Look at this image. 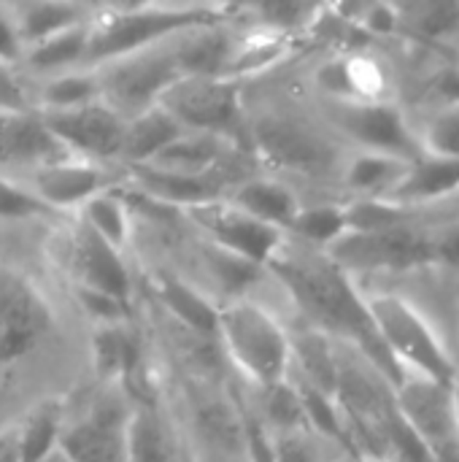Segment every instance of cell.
<instances>
[{"mask_svg":"<svg viewBox=\"0 0 459 462\" xmlns=\"http://www.w3.org/2000/svg\"><path fill=\"white\" fill-rule=\"evenodd\" d=\"M233 206H238L241 211H246L249 217L284 230L289 236V227L295 222V217L303 208V200L298 195V189L279 179V176H268V173H254L243 181H238L235 192L227 198Z\"/></svg>","mask_w":459,"mask_h":462,"instance_id":"cell-20","label":"cell"},{"mask_svg":"<svg viewBox=\"0 0 459 462\" xmlns=\"http://www.w3.org/2000/svg\"><path fill=\"white\" fill-rule=\"evenodd\" d=\"M419 157L459 162V100L406 103Z\"/></svg>","mask_w":459,"mask_h":462,"instance_id":"cell-21","label":"cell"},{"mask_svg":"<svg viewBox=\"0 0 459 462\" xmlns=\"http://www.w3.org/2000/svg\"><path fill=\"white\" fill-rule=\"evenodd\" d=\"M273 462H333L338 455L349 452L314 430H298L287 436H271Z\"/></svg>","mask_w":459,"mask_h":462,"instance_id":"cell-37","label":"cell"},{"mask_svg":"<svg viewBox=\"0 0 459 462\" xmlns=\"http://www.w3.org/2000/svg\"><path fill=\"white\" fill-rule=\"evenodd\" d=\"M360 457V455H357ZM360 462H384V460H376V457H360Z\"/></svg>","mask_w":459,"mask_h":462,"instance_id":"cell-46","label":"cell"},{"mask_svg":"<svg viewBox=\"0 0 459 462\" xmlns=\"http://www.w3.org/2000/svg\"><path fill=\"white\" fill-rule=\"evenodd\" d=\"M73 157L46 127L35 108L0 111V165L27 173Z\"/></svg>","mask_w":459,"mask_h":462,"instance_id":"cell-18","label":"cell"},{"mask_svg":"<svg viewBox=\"0 0 459 462\" xmlns=\"http://www.w3.org/2000/svg\"><path fill=\"white\" fill-rule=\"evenodd\" d=\"M151 287H154L162 309L170 314V319L179 322L187 333H195L203 338L216 336L219 306H214V300H208L197 287H192L189 282H184L173 273H154Z\"/></svg>","mask_w":459,"mask_h":462,"instance_id":"cell-26","label":"cell"},{"mask_svg":"<svg viewBox=\"0 0 459 462\" xmlns=\"http://www.w3.org/2000/svg\"><path fill=\"white\" fill-rule=\"evenodd\" d=\"M27 106V92L22 81L16 79V70L8 65H0V111H19Z\"/></svg>","mask_w":459,"mask_h":462,"instance_id":"cell-41","label":"cell"},{"mask_svg":"<svg viewBox=\"0 0 459 462\" xmlns=\"http://www.w3.org/2000/svg\"><path fill=\"white\" fill-rule=\"evenodd\" d=\"M65 406L57 398L32 406L16 425L19 462H49L57 455V444L65 428Z\"/></svg>","mask_w":459,"mask_h":462,"instance_id":"cell-31","label":"cell"},{"mask_svg":"<svg viewBox=\"0 0 459 462\" xmlns=\"http://www.w3.org/2000/svg\"><path fill=\"white\" fill-rule=\"evenodd\" d=\"M319 119L349 149L384 152L417 160L409 111L403 103H338L319 100Z\"/></svg>","mask_w":459,"mask_h":462,"instance_id":"cell-9","label":"cell"},{"mask_svg":"<svg viewBox=\"0 0 459 462\" xmlns=\"http://www.w3.org/2000/svg\"><path fill=\"white\" fill-rule=\"evenodd\" d=\"M181 214L197 227L200 236H206V241L211 246H216L238 260H246L257 268H268V263L279 254V249L287 241L284 230H276V227L249 217L246 211L233 206L227 198L192 206Z\"/></svg>","mask_w":459,"mask_h":462,"instance_id":"cell-13","label":"cell"},{"mask_svg":"<svg viewBox=\"0 0 459 462\" xmlns=\"http://www.w3.org/2000/svg\"><path fill=\"white\" fill-rule=\"evenodd\" d=\"M243 5L230 3H138V5H92L89 14V43L87 68H97L108 60L151 49L170 41L173 35L233 22Z\"/></svg>","mask_w":459,"mask_h":462,"instance_id":"cell-3","label":"cell"},{"mask_svg":"<svg viewBox=\"0 0 459 462\" xmlns=\"http://www.w3.org/2000/svg\"><path fill=\"white\" fill-rule=\"evenodd\" d=\"M414 160L384 154V152H363L349 149L338 173V200L344 203H371V200H392L409 176Z\"/></svg>","mask_w":459,"mask_h":462,"instance_id":"cell-17","label":"cell"},{"mask_svg":"<svg viewBox=\"0 0 459 462\" xmlns=\"http://www.w3.org/2000/svg\"><path fill=\"white\" fill-rule=\"evenodd\" d=\"M19 41L24 49L65 32L76 24L89 22L92 5L84 3H68V0H24V3H11Z\"/></svg>","mask_w":459,"mask_h":462,"instance_id":"cell-27","label":"cell"},{"mask_svg":"<svg viewBox=\"0 0 459 462\" xmlns=\"http://www.w3.org/2000/svg\"><path fill=\"white\" fill-rule=\"evenodd\" d=\"M106 165L68 157L43 168L30 171L27 189L54 214V211H78L89 198L108 189Z\"/></svg>","mask_w":459,"mask_h":462,"instance_id":"cell-16","label":"cell"},{"mask_svg":"<svg viewBox=\"0 0 459 462\" xmlns=\"http://www.w3.org/2000/svg\"><path fill=\"white\" fill-rule=\"evenodd\" d=\"M73 295L81 303V309L87 311V317L95 319V325H116V322L130 319V303H122L111 295L84 290V287H73Z\"/></svg>","mask_w":459,"mask_h":462,"instance_id":"cell-39","label":"cell"},{"mask_svg":"<svg viewBox=\"0 0 459 462\" xmlns=\"http://www.w3.org/2000/svg\"><path fill=\"white\" fill-rule=\"evenodd\" d=\"M54 311L30 276L0 265V368L32 355L51 333Z\"/></svg>","mask_w":459,"mask_h":462,"instance_id":"cell-12","label":"cell"},{"mask_svg":"<svg viewBox=\"0 0 459 462\" xmlns=\"http://www.w3.org/2000/svg\"><path fill=\"white\" fill-rule=\"evenodd\" d=\"M92 368L106 384H124L133 379L138 368V338L130 330V322L116 325H95L89 338Z\"/></svg>","mask_w":459,"mask_h":462,"instance_id":"cell-28","label":"cell"},{"mask_svg":"<svg viewBox=\"0 0 459 462\" xmlns=\"http://www.w3.org/2000/svg\"><path fill=\"white\" fill-rule=\"evenodd\" d=\"M92 70L97 76L100 100L108 103L124 119H133L141 111L157 106L162 92L181 76L168 41L143 51L108 60Z\"/></svg>","mask_w":459,"mask_h":462,"instance_id":"cell-8","label":"cell"},{"mask_svg":"<svg viewBox=\"0 0 459 462\" xmlns=\"http://www.w3.org/2000/svg\"><path fill=\"white\" fill-rule=\"evenodd\" d=\"M51 214L30 189L14 179L0 176V222H24Z\"/></svg>","mask_w":459,"mask_h":462,"instance_id":"cell-38","label":"cell"},{"mask_svg":"<svg viewBox=\"0 0 459 462\" xmlns=\"http://www.w3.org/2000/svg\"><path fill=\"white\" fill-rule=\"evenodd\" d=\"M130 409L114 390L97 398L76 422H65L57 455L62 462H124Z\"/></svg>","mask_w":459,"mask_h":462,"instance_id":"cell-15","label":"cell"},{"mask_svg":"<svg viewBox=\"0 0 459 462\" xmlns=\"http://www.w3.org/2000/svg\"><path fill=\"white\" fill-rule=\"evenodd\" d=\"M459 195V162L417 157L400 189L387 203L398 206H436Z\"/></svg>","mask_w":459,"mask_h":462,"instance_id":"cell-30","label":"cell"},{"mask_svg":"<svg viewBox=\"0 0 459 462\" xmlns=\"http://www.w3.org/2000/svg\"><path fill=\"white\" fill-rule=\"evenodd\" d=\"M92 100H100L97 76L92 68H76V70H65V73L43 79V84L38 89L35 111L38 114L70 111V108L87 106Z\"/></svg>","mask_w":459,"mask_h":462,"instance_id":"cell-34","label":"cell"},{"mask_svg":"<svg viewBox=\"0 0 459 462\" xmlns=\"http://www.w3.org/2000/svg\"><path fill=\"white\" fill-rule=\"evenodd\" d=\"M346 230H349V225H346V203L338 200V198H330V200L303 203L300 214L295 217V222L289 227V236L325 252Z\"/></svg>","mask_w":459,"mask_h":462,"instance_id":"cell-35","label":"cell"},{"mask_svg":"<svg viewBox=\"0 0 459 462\" xmlns=\"http://www.w3.org/2000/svg\"><path fill=\"white\" fill-rule=\"evenodd\" d=\"M181 133H187V130H184L165 108L151 106V108L141 111L138 116L127 119L119 160L127 162L130 168L146 165V162H151L162 149H168Z\"/></svg>","mask_w":459,"mask_h":462,"instance_id":"cell-29","label":"cell"},{"mask_svg":"<svg viewBox=\"0 0 459 462\" xmlns=\"http://www.w3.org/2000/svg\"><path fill=\"white\" fill-rule=\"evenodd\" d=\"M452 395H454V406H457V417H459V374H457V379L452 382Z\"/></svg>","mask_w":459,"mask_h":462,"instance_id":"cell-45","label":"cell"},{"mask_svg":"<svg viewBox=\"0 0 459 462\" xmlns=\"http://www.w3.org/2000/svg\"><path fill=\"white\" fill-rule=\"evenodd\" d=\"M87 43H89V22L76 24L65 32H57L22 54V65L41 76H57L65 70L87 68Z\"/></svg>","mask_w":459,"mask_h":462,"instance_id":"cell-33","label":"cell"},{"mask_svg":"<svg viewBox=\"0 0 459 462\" xmlns=\"http://www.w3.org/2000/svg\"><path fill=\"white\" fill-rule=\"evenodd\" d=\"M181 462H195V460H192V455H189V452H184V460Z\"/></svg>","mask_w":459,"mask_h":462,"instance_id":"cell-47","label":"cell"},{"mask_svg":"<svg viewBox=\"0 0 459 462\" xmlns=\"http://www.w3.org/2000/svg\"><path fill=\"white\" fill-rule=\"evenodd\" d=\"M319 100L406 103V79L390 49L365 46L327 54L311 73Z\"/></svg>","mask_w":459,"mask_h":462,"instance_id":"cell-6","label":"cell"},{"mask_svg":"<svg viewBox=\"0 0 459 462\" xmlns=\"http://www.w3.org/2000/svg\"><path fill=\"white\" fill-rule=\"evenodd\" d=\"M454 60H457V68H459V46H457V51H454Z\"/></svg>","mask_w":459,"mask_h":462,"instance_id":"cell-48","label":"cell"},{"mask_svg":"<svg viewBox=\"0 0 459 462\" xmlns=\"http://www.w3.org/2000/svg\"><path fill=\"white\" fill-rule=\"evenodd\" d=\"M254 149L271 168L308 181L338 184L349 146H344L322 119L292 114H265L252 127ZM338 192V189H335Z\"/></svg>","mask_w":459,"mask_h":462,"instance_id":"cell-5","label":"cell"},{"mask_svg":"<svg viewBox=\"0 0 459 462\" xmlns=\"http://www.w3.org/2000/svg\"><path fill=\"white\" fill-rule=\"evenodd\" d=\"M333 462H360V457H357V455H352V452H344V455H338Z\"/></svg>","mask_w":459,"mask_h":462,"instance_id":"cell-44","label":"cell"},{"mask_svg":"<svg viewBox=\"0 0 459 462\" xmlns=\"http://www.w3.org/2000/svg\"><path fill=\"white\" fill-rule=\"evenodd\" d=\"M41 119L54 133V138L78 160L106 165V162H116L122 154L127 119L119 116L103 100H92L70 111L41 114Z\"/></svg>","mask_w":459,"mask_h":462,"instance_id":"cell-14","label":"cell"},{"mask_svg":"<svg viewBox=\"0 0 459 462\" xmlns=\"http://www.w3.org/2000/svg\"><path fill=\"white\" fill-rule=\"evenodd\" d=\"M449 336H452V346H454V355H457V363H459V298H457V303H454V311H452Z\"/></svg>","mask_w":459,"mask_h":462,"instance_id":"cell-43","label":"cell"},{"mask_svg":"<svg viewBox=\"0 0 459 462\" xmlns=\"http://www.w3.org/2000/svg\"><path fill=\"white\" fill-rule=\"evenodd\" d=\"M371 317V325L387 357L400 374L425 376L452 384L459 363L446 330L438 319L395 284H357Z\"/></svg>","mask_w":459,"mask_h":462,"instance_id":"cell-2","label":"cell"},{"mask_svg":"<svg viewBox=\"0 0 459 462\" xmlns=\"http://www.w3.org/2000/svg\"><path fill=\"white\" fill-rule=\"evenodd\" d=\"M265 271L284 287L306 325L357 349L398 384V368L379 344L357 282L346 276L322 249L287 236L284 246Z\"/></svg>","mask_w":459,"mask_h":462,"instance_id":"cell-1","label":"cell"},{"mask_svg":"<svg viewBox=\"0 0 459 462\" xmlns=\"http://www.w3.org/2000/svg\"><path fill=\"white\" fill-rule=\"evenodd\" d=\"M187 133L233 138L241 122V84L214 76H179L157 100Z\"/></svg>","mask_w":459,"mask_h":462,"instance_id":"cell-11","label":"cell"},{"mask_svg":"<svg viewBox=\"0 0 459 462\" xmlns=\"http://www.w3.org/2000/svg\"><path fill=\"white\" fill-rule=\"evenodd\" d=\"M395 403L427 460L459 462V417L452 384L400 374Z\"/></svg>","mask_w":459,"mask_h":462,"instance_id":"cell-7","label":"cell"},{"mask_svg":"<svg viewBox=\"0 0 459 462\" xmlns=\"http://www.w3.org/2000/svg\"><path fill=\"white\" fill-rule=\"evenodd\" d=\"M227 360L257 387L268 390L289 379V330L262 303L233 298L219 306L216 336Z\"/></svg>","mask_w":459,"mask_h":462,"instance_id":"cell-4","label":"cell"},{"mask_svg":"<svg viewBox=\"0 0 459 462\" xmlns=\"http://www.w3.org/2000/svg\"><path fill=\"white\" fill-rule=\"evenodd\" d=\"M60 462H62V460H60Z\"/></svg>","mask_w":459,"mask_h":462,"instance_id":"cell-49","label":"cell"},{"mask_svg":"<svg viewBox=\"0 0 459 462\" xmlns=\"http://www.w3.org/2000/svg\"><path fill=\"white\" fill-rule=\"evenodd\" d=\"M289 352H292L289 376L306 382L308 387H314L322 395L335 401V393H338V341L303 322L300 328L289 330Z\"/></svg>","mask_w":459,"mask_h":462,"instance_id":"cell-22","label":"cell"},{"mask_svg":"<svg viewBox=\"0 0 459 462\" xmlns=\"http://www.w3.org/2000/svg\"><path fill=\"white\" fill-rule=\"evenodd\" d=\"M0 462H19L16 428H3L0 430Z\"/></svg>","mask_w":459,"mask_h":462,"instance_id":"cell-42","label":"cell"},{"mask_svg":"<svg viewBox=\"0 0 459 462\" xmlns=\"http://www.w3.org/2000/svg\"><path fill=\"white\" fill-rule=\"evenodd\" d=\"M78 222L87 225L97 238H103L111 249L124 252L133 236V208L122 192V187H108L89 198L78 208Z\"/></svg>","mask_w":459,"mask_h":462,"instance_id":"cell-32","label":"cell"},{"mask_svg":"<svg viewBox=\"0 0 459 462\" xmlns=\"http://www.w3.org/2000/svg\"><path fill=\"white\" fill-rule=\"evenodd\" d=\"M235 152V141L214 133H181L168 149H162L149 168L179 173V176H216L219 168H225V160Z\"/></svg>","mask_w":459,"mask_h":462,"instance_id":"cell-24","label":"cell"},{"mask_svg":"<svg viewBox=\"0 0 459 462\" xmlns=\"http://www.w3.org/2000/svg\"><path fill=\"white\" fill-rule=\"evenodd\" d=\"M298 46H300V38L271 30V27H262V24H254L252 30L238 32L222 79L241 84L249 76L265 73V70L287 62L295 54Z\"/></svg>","mask_w":459,"mask_h":462,"instance_id":"cell-25","label":"cell"},{"mask_svg":"<svg viewBox=\"0 0 459 462\" xmlns=\"http://www.w3.org/2000/svg\"><path fill=\"white\" fill-rule=\"evenodd\" d=\"M179 436L154 403H135L124 428V462H181Z\"/></svg>","mask_w":459,"mask_h":462,"instance_id":"cell-23","label":"cell"},{"mask_svg":"<svg viewBox=\"0 0 459 462\" xmlns=\"http://www.w3.org/2000/svg\"><path fill=\"white\" fill-rule=\"evenodd\" d=\"M238 32L230 27V22L203 24L184 30L168 41L176 68L181 76H214L222 79L227 60L233 54Z\"/></svg>","mask_w":459,"mask_h":462,"instance_id":"cell-19","label":"cell"},{"mask_svg":"<svg viewBox=\"0 0 459 462\" xmlns=\"http://www.w3.org/2000/svg\"><path fill=\"white\" fill-rule=\"evenodd\" d=\"M252 411L257 414V420L268 430V436H287V433L308 430L300 395L289 379L276 387L260 390V403Z\"/></svg>","mask_w":459,"mask_h":462,"instance_id":"cell-36","label":"cell"},{"mask_svg":"<svg viewBox=\"0 0 459 462\" xmlns=\"http://www.w3.org/2000/svg\"><path fill=\"white\" fill-rule=\"evenodd\" d=\"M22 54H24V46L19 41L11 3H0V65H8V68L22 65Z\"/></svg>","mask_w":459,"mask_h":462,"instance_id":"cell-40","label":"cell"},{"mask_svg":"<svg viewBox=\"0 0 459 462\" xmlns=\"http://www.w3.org/2000/svg\"><path fill=\"white\" fill-rule=\"evenodd\" d=\"M51 257L70 276L73 287L95 290L111 295L122 303H130L133 279L122 260V252L111 249L103 238H97L78 219L65 225L51 236Z\"/></svg>","mask_w":459,"mask_h":462,"instance_id":"cell-10","label":"cell"}]
</instances>
